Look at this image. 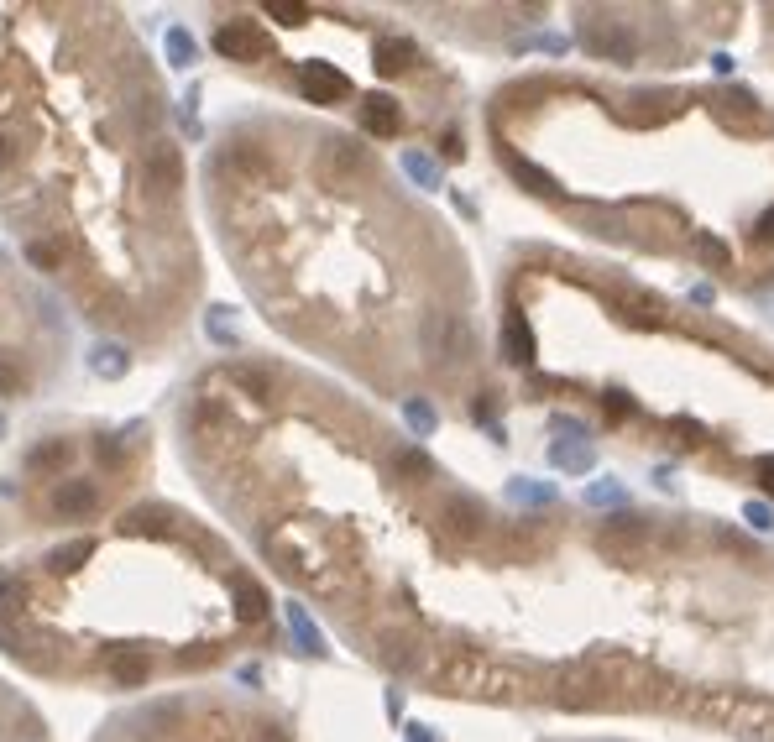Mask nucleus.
I'll use <instances>...</instances> for the list:
<instances>
[{"mask_svg": "<svg viewBox=\"0 0 774 742\" xmlns=\"http://www.w3.org/2000/svg\"><path fill=\"white\" fill-rule=\"evenodd\" d=\"M63 324L32 272L0 251V398H27L63 366Z\"/></svg>", "mask_w": 774, "mask_h": 742, "instance_id": "5", "label": "nucleus"}, {"mask_svg": "<svg viewBox=\"0 0 774 742\" xmlns=\"http://www.w3.org/2000/svg\"><path fill=\"white\" fill-rule=\"evenodd\" d=\"M649 539V523L644 518H633V513H623V518H607V528H602V544L607 549H633V544H644Z\"/></svg>", "mask_w": 774, "mask_h": 742, "instance_id": "8", "label": "nucleus"}, {"mask_svg": "<svg viewBox=\"0 0 774 742\" xmlns=\"http://www.w3.org/2000/svg\"><path fill=\"white\" fill-rule=\"evenodd\" d=\"M0 742H53L48 716H42L11 680H0Z\"/></svg>", "mask_w": 774, "mask_h": 742, "instance_id": "7", "label": "nucleus"}, {"mask_svg": "<svg viewBox=\"0 0 774 742\" xmlns=\"http://www.w3.org/2000/svg\"><path fill=\"white\" fill-rule=\"evenodd\" d=\"M210 204L267 319L340 351L377 382L450 371L471 324L424 288V225L387 194L372 152L346 136L236 126L210 157Z\"/></svg>", "mask_w": 774, "mask_h": 742, "instance_id": "2", "label": "nucleus"}, {"mask_svg": "<svg viewBox=\"0 0 774 742\" xmlns=\"http://www.w3.org/2000/svg\"><path fill=\"white\" fill-rule=\"evenodd\" d=\"M701 262H707V267H727V262H733V257H727V246L722 241H712V236H701Z\"/></svg>", "mask_w": 774, "mask_h": 742, "instance_id": "9", "label": "nucleus"}, {"mask_svg": "<svg viewBox=\"0 0 774 742\" xmlns=\"http://www.w3.org/2000/svg\"><path fill=\"white\" fill-rule=\"evenodd\" d=\"M764 236H774V210L764 215Z\"/></svg>", "mask_w": 774, "mask_h": 742, "instance_id": "11", "label": "nucleus"}, {"mask_svg": "<svg viewBox=\"0 0 774 742\" xmlns=\"http://www.w3.org/2000/svg\"><path fill=\"white\" fill-rule=\"evenodd\" d=\"M759 476H764V486L774 492V460H764V466H759Z\"/></svg>", "mask_w": 774, "mask_h": 742, "instance_id": "10", "label": "nucleus"}, {"mask_svg": "<svg viewBox=\"0 0 774 742\" xmlns=\"http://www.w3.org/2000/svg\"><path fill=\"white\" fill-rule=\"evenodd\" d=\"M267 617V586L168 502L0 560V648L48 685L147 690L220 664Z\"/></svg>", "mask_w": 774, "mask_h": 742, "instance_id": "3", "label": "nucleus"}, {"mask_svg": "<svg viewBox=\"0 0 774 742\" xmlns=\"http://www.w3.org/2000/svg\"><path fill=\"white\" fill-rule=\"evenodd\" d=\"M95 742H288L278 722L199 695H157L95 732Z\"/></svg>", "mask_w": 774, "mask_h": 742, "instance_id": "6", "label": "nucleus"}, {"mask_svg": "<svg viewBox=\"0 0 774 742\" xmlns=\"http://www.w3.org/2000/svg\"><path fill=\"white\" fill-rule=\"evenodd\" d=\"M147 471V445L136 429L68 424L37 439L16 471V528L27 544L95 528L131 507V486Z\"/></svg>", "mask_w": 774, "mask_h": 742, "instance_id": "4", "label": "nucleus"}, {"mask_svg": "<svg viewBox=\"0 0 774 742\" xmlns=\"http://www.w3.org/2000/svg\"><path fill=\"white\" fill-rule=\"evenodd\" d=\"M0 230L95 330L163 345L199 293L189 162L105 6H0Z\"/></svg>", "mask_w": 774, "mask_h": 742, "instance_id": "1", "label": "nucleus"}]
</instances>
